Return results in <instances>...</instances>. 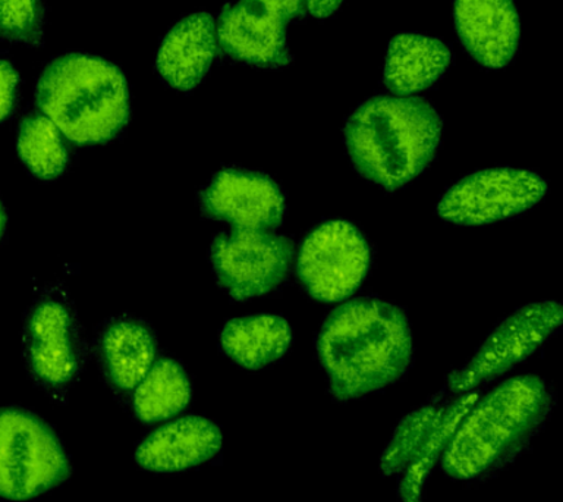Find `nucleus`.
<instances>
[{
  "label": "nucleus",
  "instance_id": "obj_1",
  "mask_svg": "<svg viewBox=\"0 0 563 502\" xmlns=\"http://www.w3.org/2000/svg\"><path fill=\"white\" fill-rule=\"evenodd\" d=\"M317 348L330 392L339 401H350L404 376L412 360V334L399 307L361 298L330 313Z\"/></svg>",
  "mask_w": 563,
  "mask_h": 502
},
{
  "label": "nucleus",
  "instance_id": "obj_2",
  "mask_svg": "<svg viewBox=\"0 0 563 502\" xmlns=\"http://www.w3.org/2000/svg\"><path fill=\"white\" fill-rule=\"evenodd\" d=\"M552 410L543 379H508L475 401L444 451L440 466L449 478L474 482L490 478L521 456Z\"/></svg>",
  "mask_w": 563,
  "mask_h": 502
},
{
  "label": "nucleus",
  "instance_id": "obj_3",
  "mask_svg": "<svg viewBox=\"0 0 563 502\" xmlns=\"http://www.w3.org/2000/svg\"><path fill=\"white\" fill-rule=\"evenodd\" d=\"M442 118L413 96H376L364 101L345 126L351 161L365 179L395 192L433 161Z\"/></svg>",
  "mask_w": 563,
  "mask_h": 502
},
{
  "label": "nucleus",
  "instance_id": "obj_4",
  "mask_svg": "<svg viewBox=\"0 0 563 502\" xmlns=\"http://www.w3.org/2000/svg\"><path fill=\"white\" fill-rule=\"evenodd\" d=\"M35 101L69 143H108L130 119V95L118 66L70 53L52 61L38 79Z\"/></svg>",
  "mask_w": 563,
  "mask_h": 502
},
{
  "label": "nucleus",
  "instance_id": "obj_5",
  "mask_svg": "<svg viewBox=\"0 0 563 502\" xmlns=\"http://www.w3.org/2000/svg\"><path fill=\"white\" fill-rule=\"evenodd\" d=\"M69 474L68 454L51 426L26 410L0 408V496L31 500Z\"/></svg>",
  "mask_w": 563,
  "mask_h": 502
},
{
  "label": "nucleus",
  "instance_id": "obj_6",
  "mask_svg": "<svg viewBox=\"0 0 563 502\" xmlns=\"http://www.w3.org/2000/svg\"><path fill=\"white\" fill-rule=\"evenodd\" d=\"M369 259L368 242L354 225L329 220L303 238L297 260L299 282L319 302H342L358 290Z\"/></svg>",
  "mask_w": 563,
  "mask_h": 502
},
{
  "label": "nucleus",
  "instance_id": "obj_7",
  "mask_svg": "<svg viewBox=\"0 0 563 502\" xmlns=\"http://www.w3.org/2000/svg\"><path fill=\"white\" fill-rule=\"evenodd\" d=\"M295 254L288 237L235 229L219 233L210 249L220 286L235 299L271 293L288 276Z\"/></svg>",
  "mask_w": 563,
  "mask_h": 502
},
{
  "label": "nucleus",
  "instance_id": "obj_8",
  "mask_svg": "<svg viewBox=\"0 0 563 502\" xmlns=\"http://www.w3.org/2000/svg\"><path fill=\"white\" fill-rule=\"evenodd\" d=\"M548 193L539 174L515 167L474 172L453 185L439 203L440 218L457 225H486L514 218Z\"/></svg>",
  "mask_w": 563,
  "mask_h": 502
},
{
  "label": "nucleus",
  "instance_id": "obj_9",
  "mask_svg": "<svg viewBox=\"0 0 563 502\" xmlns=\"http://www.w3.org/2000/svg\"><path fill=\"white\" fill-rule=\"evenodd\" d=\"M562 306L556 302L527 304L506 317L484 341L473 359L449 374L453 394H466L521 363L561 326Z\"/></svg>",
  "mask_w": 563,
  "mask_h": 502
},
{
  "label": "nucleus",
  "instance_id": "obj_10",
  "mask_svg": "<svg viewBox=\"0 0 563 502\" xmlns=\"http://www.w3.org/2000/svg\"><path fill=\"white\" fill-rule=\"evenodd\" d=\"M26 363L35 381L62 390L82 365V341L68 299L47 295L31 308L24 329Z\"/></svg>",
  "mask_w": 563,
  "mask_h": 502
},
{
  "label": "nucleus",
  "instance_id": "obj_11",
  "mask_svg": "<svg viewBox=\"0 0 563 502\" xmlns=\"http://www.w3.org/2000/svg\"><path fill=\"white\" fill-rule=\"evenodd\" d=\"M201 207L207 218L232 228L272 231L284 220L285 197L268 176L228 167L202 189Z\"/></svg>",
  "mask_w": 563,
  "mask_h": 502
},
{
  "label": "nucleus",
  "instance_id": "obj_12",
  "mask_svg": "<svg viewBox=\"0 0 563 502\" xmlns=\"http://www.w3.org/2000/svg\"><path fill=\"white\" fill-rule=\"evenodd\" d=\"M286 24L250 0L228 3L216 22L218 46L232 59L262 68H280L292 61Z\"/></svg>",
  "mask_w": 563,
  "mask_h": 502
},
{
  "label": "nucleus",
  "instance_id": "obj_13",
  "mask_svg": "<svg viewBox=\"0 0 563 502\" xmlns=\"http://www.w3.org/2000/svg\"><path fill=\"white\" fill-rule=\"evenodd\" d=\"M453 15L462 46L479 65L499 69L514 59L521 40L514 0H455Z\"/></svg>",
  "mask_w": 563,
  "mask_h": 502
},
{
  "label": "nucleus",
  "instance_id": "obj_14",
  "mask_svg": "<svg viewBox=\"0 0 563 502\" xmlns=\"http://www.w3.org/2000/svg\"><path fill=\"white\" fill-rule=\"evenodd\" d=\"M222 448V432L209 418L188 416L147 436L135 452L144 470L174 473L211 460Z\"/></svg>",
  "mask_w": 563,
  "mask_h": 502
},
{
  "label": "nucleus",
  "instance_id": "obj_15",
  "mask_svg": "<svg viewBox=\"0 0 563 502\" xmlns=\"http://www.w3.org/2000/svg\"><path fill=\"white\" fill-rule=\"evenodd\" d=\"M218 47L213 17L194 13L179 21L163 40L157 53L158 74L176 90H192L213 64Z\"/></svg>",
  "mask_w": 563,
  "mask_h": 502
},
{
  "label": "nucleus",
  "instance_id": "obj_16",
  "mask_svg": "<svg viewBox=\"0 0 563 502\" xmlns=\"http://www.w3.org/2000/svg\"><path fill=\"white\" fill-rule=\"evenodd\" d=\"M156 338L143 321L119 317L101 330L99 359L114 390L134 391L156 363Z\"/></svg>",
  "mask_w": 563,
  "mask_h": 502
},
{
  "label": "nucleus",
  "instance_id": "obj_17",
  "mask_svg": "<svg viewBox=\"0 0 563 502\" xmlns=\"http://www.w3.org/2000/svg\"><path fill=\"white\" fill-rule=\"evenodd\" d=\"M451 61V48L439 39L398 34L387 51L383 83L395 96H412L433 86Z\"/></svg>",
  "mask_w": 563,
  "mask_h": 502
},
{
  "label": "nucleus",
  "instance_id": "obj_18",
  "mask_svg": "<svg viewBox=\"0 0 563 502\" xmlns=\"http://www.w3.org/2000/svg\"><path fill=\"white\" fill-rule=\"evenodd\" d=\"M292 341V330L280 316L257 315L229 320L220 334L224 354L241 368L257 370L275 363Z\"/></svg>",
  "mask_w": 563,
  "mask_h": 502
},
{
  "label": "nucleus",
  "instance_id": "obj_19",
  "mask_svg": "<svg viewBox=\"0 0 563 502\" xmlns=\"http://www.w3.org/2000/svg\"><path fill=\"white\" fill-rule=\"evenodd\" d=\"M191 401V382L176 361L156 360L134 390L135 416L144 423L167 421L183 412Z\"/></svg>",
  "mask_w": 563,
  "mask_h": 502
},
{
  "label": "nucleus",
  "instance_id": "obj_20",
  "mask_svg": "<svg viewBox=\"0 0 563 502\" xmlns=\"http://www.w3.org/2000/svg\"><path fill=\"white\" fill-rule=\"evenodd\" d=\"M478 396L477 392L471 391L451 401L446 417L431 432L429 438L409 461L407 469L402 471L398 487L400 502H422V493L435 465L442 460L449 440Z\"/></svg>",
  "mask_w": 563,
  "mask_h": 502
},
{
  "label": "nucleus",
  "instance_id": "obj_21",
  "mask_svg": "<svg viewBox=\"0 0 563 502\" xmlns=\"http://www.w3.org/2000/svg\"><path fill=\"white\" fill-rule=\"evenodd\" d=\"M18 154L31 174L55 179L68 165V140L44 114H29L18 130Z\"/></svg>",
  "mask_w": 563,
  "mask_h": 502
},
{
  "label": "nucleus",
  "instance_id": "obj_22",
  "mask_svg": "<svg viewBox=\"0 0 563 502\" xmlns=\"http://www.w3.org/2000/svg\"><path fill=\"white\" fill-rule=\"evenodd\" d=\"M449 407L451 403L422 405L398 423L378 461L382 476L394 478L402 474L431 432L446 417Z\"/></svg>",
  "mask_w": 563,
  "mask_h": 502
},
{
  "label": "nucleus",
  "instance_id": "obj_23",
  "mask_svg": "<svg viewBox=\"0 0 563 502\" xmlns=\"http://www.w3.org/2000/svg\"><path fill=\"white\" fill-rule=\"evenodd\" d=\"M42 0H0V39L40 46L43 43Z\"/></svg>",
  "mask_w": 563,
  "mask_h": 502
},
{
  "label": "nucleus",
  "instance_id": "obj_24",
  "mask_svg": "<svg viewBox=\"0 0 563 502\" xmlns=\"http://www.w3.org/2000/svg\"><path fill=\"white\" fill-rule=\"evenodd\" d=\"M18 75L15 66L8 61H0V122L7 121L15 110L18 100Z\"/></svg>",
  "mask_w": 563,
  "mask_h": 502
},
{
  "label": "nucleus",
  "instance_id": "obj_25",
  "mask_svg": "<svg viewBox=\"0 0 563 502\" xmlns=\"http://www.w3.org/2000/svg\"><path fill=\"white\" fill-rule=\"evenodd\" d=\"M266 9L273 15L288 22L292 18L302 17L307 12V0H250Z\"/></svg>",
  "mask_w": 563,
  "mask_h": 502
},
{
  "label": "nucleus",
  "instance_id": "obj_26",
  "mask_svg": "<svg viewBox=\"0 0 563 502\" xmlns=\"http://www.w3.org/2000/svg\"><path fill=\"white\" fill-rule=\"evenodd\" d=\"M343 0H307V11L317 18H328L338 11Z\"/></svg>",
  "mask_w": 563,
  "mask_h": 502
},
{
  "label": "nucleus",
  "instance_id": "obj_27",
  "mask_svg": "<svg viewBox=\"0 0 563 502\" xmlns=\"http://www.w3.org/2000/svg\"><path fill=\"white\" fill-rule=\"evenodd\" d=\"M4 229H7V214H4L2 201H0V240H2Z\"/></svg>",
  "mask_w": 563,
  "mask_h": 502
}]
</instances>
